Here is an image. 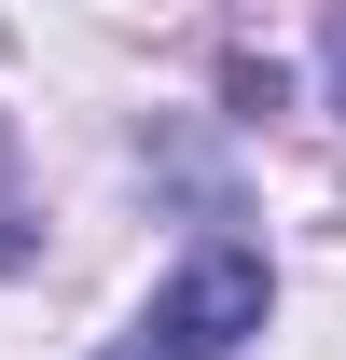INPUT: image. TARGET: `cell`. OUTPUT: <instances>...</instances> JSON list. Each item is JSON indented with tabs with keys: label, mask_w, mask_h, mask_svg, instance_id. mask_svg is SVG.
Segmentation results:
<instances>
[{
	"label": "cell",
	"mask_w": 346,
	"mask_h": 360,
	"mask_svg": "<svg viewBox=\"0 0 346 360\" xmlns=\"http://www.w3.org/2000/svg\"><path fill=\"white\" fill-rule=\"evenodd\" d=\"M263 305H277V264L250 236H194L167 264V291L125 319V347H97V360H250Z\"/></svg>",
	"instance_id": "6da1fadb"
},
{
	"label": "cell",
	"mask_w": 346,
	"mask_h": 360,
	"mask_svg": "<svg viewBox=\"0 0 346 360\" xmlns=\"http://www.w3.org/2000/svg\"><path fill=\"white\" fill-rule=\"evenodd\" d=\"M28 250H42V236H28V180H14V111H0V277L28 264Z\"/></svg>",
	"instance_id": "7a4b0ae2"
},
{
	"label": "cell",
	"mask_w": 346,
	"mask_h": 360,
	"mask_svg": "<svg viewBox=\"0 0 346 360\" xmlns=\"http://www.w3.org/2000/svg\"><path fill=\"white\" fill-rule=\"evenodd\" d=\"M319 97H333V111H346V0H333V14H319Z\"/></svg>",
	"instance_id": "3957f363"
}]
</instances>
